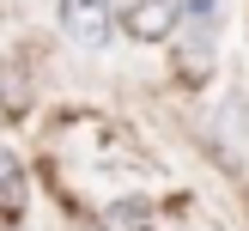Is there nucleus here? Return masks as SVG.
I'll return each instance as SVG.
<instances>
[{"label":"nucleus","instance_id":"2","mask_svg":"<svg viewBox=\"0 0 249 231\" xmlns=\"http://www.w3.org/2000/svg\"><path fill=\"white\" fill-rule=\"evenodd\" d=\"M55 18L79 49H104L116 36V0H55Z\"/></svg>","mask_w":249,"mask_h":231},{"label":"nucleus","instance_id":"4","mask_svg":"<svg viewBox=\"0 0 249 231\" xmlns=\"http://www.w3.org/2000/svg\"><path fill=\"white\" fill-rule=\"evenodd\" d=\"M24 207H31V177H24V164L0 146V225L24 219Z\"/></svg>","mask_w":249,"mask_h":231},{"label":"nucleus","instance_id":"1","mask_svg":"<svg viewBox=\"0 0 249 231\" xmlns=\"http://www.w3.org/2000/svg\"><path fill=\"white\" fill-rule=\"evenodd\" d=\"M116 24L128 43H170L182 24V0H122Z\"/></svg>","mask_w":249,"mask_h":231},{"label":"nucleus","instance_id":"3","mask_svg":"<svg viewBox=\"0 0 249 231\" xmlns=\"http://www.w3.org/2000/svg\"><path fill=\"white\" fill-rule=\"evenodd\" d=\"M219 24H225V12H219V0H182V24H177V43L189 49L195 67H207L219 49Z\"/></svg>","mask_w":249,"mask_h":231}]
</instances>
